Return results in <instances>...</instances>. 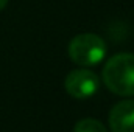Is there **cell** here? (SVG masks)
<instances>
[{
    "label": "cell",
    "instance_id": "obj_1",
    "mask_svg": "<svg viewBox=\"0 0 134 132\" xmlns=\"http://www.w3.org/2000/svg\"><path fill=\"white\" fill-rule=\"evenodd\" d=\"M104 86L115 95L134 97V55H114L103 68Z\"/></svg>",
    "mask_w": 134,
    "mask_h": 132
},
{
    "label": "cell",
    "instance_id": "obj_2",
    "mask_svg": "<svg viewBox=\"0 0 134 132\" xmlns=\"http://www.w3.org/2000/svg\"><path fill=\"white\" fill-rule=\"evenodd\" d=\"M69 56L76 65L92 67L100 64L106 56V44L100 36L83 33L75 36L69 44Z\"/></svg>",
    "mask_w": 134,
    "mask_h": 132
},
{
    "label": "cell",
    "instance_id": "obj_3",
    "mask_svg": "<svg viewBox=\"0 0 134 132\" xmlns=\"http://www.w3.org/2000/svg\"><path fill=\"white\" fill-rule=\"evenodd\" d=\"M64 87L72 98L87 99L98 92L100 79L94 71L87 68H78V70H72L66 76Z\"/></svg>",
    "mask_w": 134,
    "mask_h": 132
},
{
    "label": "cell",
    "instance_id": "obj_4",
    "mask_svg": "<svg viewBox=\"0 0 134 132\" xmlns=\"http://www.w3.org/2000/svg\"><path fill=\"white\" fill-rule=\"evenodd\" d=\"M109 126L112 132H134V99H123L111 109Z\"/></svg>",
    "mask_w": 134,
    "mask_h": 132
},
{
    "label": "cell",
    "instance_id": "obj_5",
    "mask_svg": "<svg viewBox=\"0 0 134 132\" xmlns=\"http://www.w3.org/2000/svg\"><path fill=\"white\" fill-rule=\"evenodd\" d=\"M73 132H106L104 124L98 121V120H94V118H84V120H80L75 128Z\"/></svg>",
    "mask_w": 134,
    "mask_h": 132
},
{
    "label": "cell",
    "instance_id": "obj_6",
    "mask_svg": "<svg viewBox=\"0 0 134 132\" xmlns=\"http://www.w3.org/2000/svg\"><path fill=\"white\" fill-rule=\"evenodd\" d=\"M8 5V0H0V11L5 9V6Z\"/></svg>",
    "mask_w": 134,
    "mask_h": 132
}]
</instances>
